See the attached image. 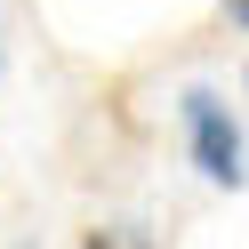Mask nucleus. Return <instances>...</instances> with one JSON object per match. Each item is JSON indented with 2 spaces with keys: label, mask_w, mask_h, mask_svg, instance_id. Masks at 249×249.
I'll use <instances>...</instances> for the list:
<instances>
[{
  "label": "nucleus",
  "mask_w": 249,
  "mask_h": 249,
  "mask_svg": "<svg viewBox=\"0 0 249 249\" xmlns=\"http://www.w3.org/2000/svg\"><path fill=\"white\" fill-rule=\"evenodd\" d=\"M185 129H193V169L209 185H241V129L209 89H185Z\"/></svg>",
  "instance_id": "obj_1"
},
{
  "label": "nucleus",
  "mask_w": 249,
  "mask_h": 249,
  "mask_svg": "<svg viewBox=\"0 0 249 249\" xmlns=\"http://www.w3.org/2000/svg\"><path fill=\"white\" fill-rule=\"evenodd\" d=\"M81 249H161V241H153V233H137V225H97Z\"/></svg>",
  "instance_id": "obj_2"
},
{
  "label": "nucleus",
  "mask_w": 249,
  "mask_h": 249,
  "mask_svg": "<svg viewBox=\"0 0 249 249\" xmlns=\"http://www.w3.org/2000/svg\"><path fill=\"white\" fill-rule=\"evenodd\" d=\"M233 17H241V24H249V0H233Z\"/></svg>",
  "instance_id": "obj_3"
},
{
  "label": "nucleus",
  "mask_w": 249,
  "mask_h": 249,
  "mask_svg": "<svg viewBox=\"0 0 249 249\" xmlns=\"http://www.w3.org/2000/svg\"><path fill=\"white\" fill-rule=\"evenodd\" d=\"M17 249H40V241H17Z\"/></svg>",
  "instance_id": "obj_4"
}]
</instances>
